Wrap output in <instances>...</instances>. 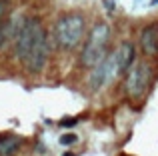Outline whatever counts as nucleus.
<instances>
[{"label": "nucleus", "instance_id": "f8f14e48", "mask_svg": "<svg viewBox=\"0 0 158 156\" xmlns=\"http://www.w3.org/2000/svg\"><path fill=\"white\" fill-rule=\"evenodd\" d=\"M76 140H78V136H76V134H64V136L60 138V142H62L64 146H70V144H74Z\"/></svg>", "mask_w": 158, "mask_h": 156}, {"label": "nucleus", "instance_id": "423d86ee", "mask_svg": "<svg viewBox=\"0 0 158 156\" xmlns=\"http://www.w3.org/2000/svg\"><path fill=\"white\" fill-rule=\"evenodd\" d=\"M114 76H118V68H116V58H114V52H112V54L106 56L98 66L92 68L90 78H88L90 90H92V92H98V90H100L102 86H106Z\"/></svg>", "mask_w": 158, "mask_h": 156}, {"label": "nucleus", "instance_id": "4468645a", "mask_svg": "<svg viewBox=\"0 0 158 156\" xmlns=\"http://www.w3.org/2000/svg\"><path fill=\"white\" fill-rule=\"evenodd\" d=\"M104 4H106L108 10H112V8H114V2H112V0H104Z\"/></svg>", "mask_w": 158, "mask_h": 156}, {"label": "nucleus", "instance_id": "2eb2a0df", "mask_svg": "<svg viewBox=\"0 0 158 156\" xmlns=\"http://www.w3.org/2000/svg\"><path fill=\"white\" fill-rule=\"evenodd\" d=\"M64 156H72V154H70V152H68V154H64Z\"/></svg>", "mask_w": 158, "mask_h": 156}, {"label": "nucleus", "instance_id": "f03ea898", "mask_svg": "<svg viewBox=\"0 0 158 156\" xmlns=\"http://www.w3.org/2000/svg\"><path fill=\"white\" fill-rule=\"evenodd\" d=\"M108 42H110V26L106 22H98L90 30L88 38H86V44H84L82 54H80V64L84 68H90V70L94 66H98L106 58Z\"/></svg>", "mask_w": 158, "mask_h": 156}, {"label": "nucleus", "instance_id": "9b49d317", "mask_svg": "<svg viewBox=\"0 0 158 156\" xmlns=\"http://www.w3.org/2000/svg\"><path fill=\"white\" fill-rule=\"evenodd\" d=\"M8 14H10V2L8 0H0V26L8 20Z\"/></svg>", "mask_w": 158, "mask_h": 156}, {"label": "nucleus", "instance_id": "9d476101", "mask_svg": "<svg viewBox=\"0 0 158 156\" xmlns=\"http://www.w3.org/2000/svg\"><path fill=\"white\" fill-rule=\"evenodd\" d=\"M12 34H14V28H12V22L10 20H6V22L0 26V50L4 48V44L8 42V38H12Z\"/></svg>", "mask_w": 158, "mask_h": 156}, {"label": "nucleus", "instance_id": "1a4fd4ad", "mask_svg": "<svg viewBox=\"0 0 158 156\" xmlns=\"http://www.w3.org/2000/svg\"><path fill=\"white\" fill-rule=\"evenodd\" d=\"M22 146V138L14 134H2L0 136V156H14Z\"/></svg>", "mask_w": 158, "mask_h": 156}, {"label": "nucleus", "instance_id": "0eeeda50", "mask_svg": "<svg viewBox=\"0 0 158 156\" xmlns=\"http://www.w3.org/2000/svg\"><path fill=\"white\" fill-rule=\"evenodd\" d=\"M114 58H116V68H118V74L128 72L132 68V64H134V58H136V48H134V44L128 42V40L120 42V46L116 48V52H114Z\"/></svg>", "mask_w": 158, "mask_h": 156}, {"label": "nucleus", "instance_id": "ddd939ff", "mask_svg": "<svg viewBox=\"0 0 158 156\" xmlns=\"http://www.w3.org/2000/svg\"><path fill=\"white\" fill-rule=\"evenodd\" d=\"M62 124H64V126H72V124H76V118H68V120H62Z\"/></svg>", "mask_w": 158, "mask_h": 156}, {"label": "nucleus", "instance_id": "6e6552de", "mask_svg": "<svg viewBox=\"0 0 158 156\" xmlns=\"http://www.w3.org/2000/svg\"><path fill=\"white\" fill-rule=\"evenodd\" d=\"M140 48L146 56H156L158 54V22L148 24L140 32Z\"/></svg>", "mask_w": 158, "mask_h": 156}, {"label": "nucleus", "instance_id": "f257e3e1", "mask_svg": "<svg viewBox=\"0 0 158 156\" xmlns=\"http://www.w3.org/2000/svg\"><path fill=\"white\" fill-rule=\"evenodd\" d=\"M82 36H84V18L76 12L60 16L52 28V38L60 50L76 48L80 44Z\"/></svg>", "mask_w": 158, "mask_h": 156}, {"label": "nucleus", "instance_id": "20e7f679", "mask_svg": "<svg viewBox=\"0 0 158 156\" xmlns=\"http://www.w3.org/2000/svg\"><path fill=\"white\" fill-rule=\"evenodd\" d=\"M152 80V70L148 62H136L128 70L126 76V94L132 100H140L148 92V86Z\"/></svg>", "mask_w": 158, "mask_h": 156}, {"label": "nucleus", "instance_id": "39448f33", "mask_svg": "<svg viewBox=\"0 0 158 156\" xmlns=\"http://www.w3.org/2000/svg\"><path fill=\"white\" fill-rule=\"evenodd\" d=\"M40 26H42L40 18H24L20 22V26L14 28V34H12V38H14V56L20 62L26 60L28 50L32 46V40H34V34Z\"/></svg>", "mask_w": 158, "mask_h": 156}, {"label": "nucleus", "instance_id": "7ed1b4c3", "mask_svg": "<svg viewBox=\"0 0 158 156\" xmlns=\"http://www.w3.org/2000/svg\"><path fill=\"white\" fill-rule=\"evenodd\" d=\"M48 56H50V44H48V32L44 28V24L36 30L34 40H32V46L28 50V56L24 60V68H26L30 74H38L46 68Z\"/></svg>", "mask_w": 158, "mask_h": 156}]
</instances>
